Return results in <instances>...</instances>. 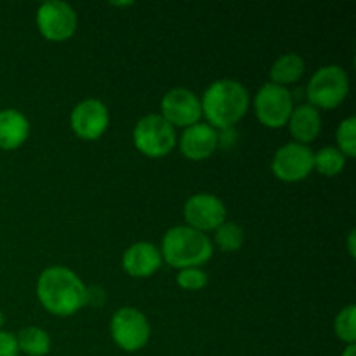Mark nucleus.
I'll return each instance as SVG.
<instances>
[{
  "label": "nucleus",
  "instance_id": "nucleus-9",
  "mask_svg": "<svg viewBox=\"0 0 356 356\" xmlns=\"http://www.w3.org/2000/svg\"><path fill=\"white\" fill-rule=\"evenodd\" d=\"M76 13L68 2L47 0L37 10V26L47 40L61 42L76 30Z\"/></svg>",
  "mask_w": 356,
  "mask_h": 356
},
{
  "label": "nucleus",
  "instance_id": "nucleus-10",
  "mask_svg": "<svg viewBox=\"0 0 356 356\" xmlns=\"http://www.w3.org/2000/svg\"><path fill=\"white\" fill-rule=\"evenodd\" d=\"M184 219L190 228L198 232H214L226 221V205L212 193H195L184 202Z\"/></svg>",
  "mask_w": 356,
  "mask_h": 356
},
{
  "label": "nucleus",
  "instance_id": "nucleus-12",
  "mask_svg": "<svg viewBox=\"0 0 356 356\" xmlns=\"http://www.w3.org/2000/svg\"><path fill=\"white\" fill-rule=\"evenodd\" d=\"M70 122H72L73 132L79 138L92 141V139L101 138L103 132L106 131L108 124H110V111L103 101L96 99V97H87L75 104Z\"/></svg>",
  "mask_w": 356,
  "mask_h": 356
},
{
  "label": "nucleus",
  "instance_id": "nucleus-2",
  "mask_svg": "<svg viewBox=\"0 0 356 356\" xmlns=\"http://www.w3.org/2000/svg\"><path fill=\"white\" fill-rule=\"evenodd\" d=\"M202 103V115H205L209 125L218 129L233 127L249 108V90L233 79H221L212 82L205 89Z\"/></svg>",
  "mask_w": 356,
  "mask_h": 356
},
{
  "label": "nucleus",
  "instance_id": "nucleus-26",
  "mask_svg": "<svg viewBox=\"0 0 356 356\" xmlns=\"http://www.w3.org/2000/svg\"><path fill=\"white\" fill-rule=\"evenodd\" d=\"M341 356H356V346L355 344H348L346 350L343 351V355Z\"/></svg>",
  "mask_w": 356,
  "mask_h": 356
},
{
  "label": "nucleus",
  "instance_id": "nucleus-5",
  "mask_svg": "<svg viewBox=\"0 0 356 356\" xmlns=\"http://www.w3.org/2000/svg\"><path fill=\"white\" fill-rule=\"evenodd\" d=\"M134 145L146 156H165L176 146V129L162 115L149 113L136 124Z\"/></svg>",
  "mask_w": 356,
  "mask_h": 356
},
{
  "label": "nucleus",
  "instance_id": "nucleus-3",
  "mask_svg": "<svg viewBox=\"0 0 356 356\" xmlns=\"http://www.w3.org/2000/svg\"><path fill=\"white\" fill-rule=\"evenodd\" d=\"M214 247L211 238L186 225L167 229L162 238V259L177 270L200 268L212 257Z\"/></svg>",
  "mask_w": 356,
  "mask_h": 356
},
{
  "label": "nucleus",
  "instance_id": "nucleus-8",
  "mask_svg": "<svg viewBox=\"0 0 356 356\" xmlns=\"http://www.w3.org/2000/svg\"><path fill=\"white\" fill-rule=\"evenodd\" d=\"M313 149L301 143H287L277 149L271 160V170L285 183H298L309 176L313 170Z\"/></svg>",
  "mask_w": 356,
  "mask_h": 356
},
{
  "label": "nucleus",
  "instance_id": "nucleus-4",
  "mask_svg": "<svg viewBox=\"0 0 356 356\" xmlns=\"http://www.w3.org/2000/svg\"><path fill=\"white\" fill-rule=\"evenodd\" d=\"M350 92V79L339 65L322 66L309 79L306 94L312 106L315 108H336L346 99Z\"/></svg>",
  "mask_w": 356,
  "mask_h": 356
},
{
  "label": "nucleus",
  "instance_id": "nucleus-13",
  "mask_svg": "<svg viewBox=\"0 0 356 356\" xmlns=\"http://www.w3.org/2000/svg\"><path fill=\"white\" fill-rule=\"evenodd\" d=\"M162 264V254L152 242H136L125 249L122 256V266L131 277H152Z\"/></svg>",
  "mask_w": 356,
  "mask_h": 356
},
{
  "label": "nucleus",
  "instance_id": "nucleus-19",
  "mask_svg": "<svg viewBox=\"0 0 356 356\" xmlns=\"http://www.w3.org/2000/svg\"><path fill=\"white\" fill-rule=\"evenodd\" d=\"M346 165V156L336 146H323L313 156V169L323 176H336Z\"/></svg>",
  "mask_w": 356,
  "mask_h": 356
},
{
  "label": "nucleus",
  "instance_id": "nucleus-15",
  "mask_svg": "<svg viewBox=\"0 0 356 356\" xmlns=\"http://www.w3.org/2000/svg\"><path fill=\"white\" fill-rule=\"evenodd\" d=\"M289 129H291L292 138L296 143L308 145L318 138L322 131V117H320L318 108L312 104H299L292 110L291 118H289Z\"/></svg>",
  "mask_w": 356,
  "mask_h": 356
},
{
  "label": "nucleus",
  "instance_id": "nucleus-14",
  "mask_svg": "<svg viewBox=\"0 0 356 356\" xmlns=\"http://www.w3.org/2000/svg\"><path fill=\"white\" fill-rule=\"evenodd\" d=\"M179 148L186 159L204 160L218 148V131L212 125L197 122L184 129L179 139Z\"/></svg>",
  "mask_w": 356,
  "mask_h": 356
},
{
  "label": "nucleus",
  "instance_id": "nucleus-7",
  "mask_svg": "<svg viewBox=\"0 0 356 356\" xmlns=\"http://www.w3.org/2000/svg\"><path fill=\"white\" fill-rule=\"evenodd\" d=\"M254 110L261 124L266 127H284L294 110L292 92L287 87L266 82L254 97Z\"/></svg>",
  "mask_w": 356,
  "mask_h": 356
},
{
  "label": "nucleus",
  "instance_id": "nucleus-24",
  "mask_svg": "<svg viewBox=\"0 0 356 356\" xmlns=\"http://www.w3.org/2000/svg\"><path fill=\"white\" fill-rule=\"evenodd\" d=\"M0 356H19L16 334L0 330Z\"/></svg>",
  "mask_w": 356,
  "mask_h": 356
},
{
  "label": "nucleus",
  "instance_id": "nucleus-20",
  "mask_svg": "<svg viewBox=\"0 0 356 356\" xmlns=\"http://www.w3.org/2000/svg\"><path fill=\"white\" fill-rule=\"evenodd\" d=\"M214 232V242L222 252H235L243 245V240H245L242 226L233 221H225Z\"/></svg>",
  "mask_w": 356,
  "mask_h": 356
},
{
  "label": "nucleus",
  "instance_id": "nucleus-18",
  "mask_svg": "<svg viewBox=\"0 0 356 356\" xmlns=\"http://www.w3.org/2000/svg\"><path fill=\"white\" fill-rule=\"evenodd\" d=\"M17 348L28 356H45L51 351V337L40 327H24L16 334Z\"/></svg>",
  "mask_w": 356,
  "mask_h": 356
},
{
  "label": "nucleus",
  "instance_id": "nucleus-1",
  "mask_svg": "<svg viewBox=\"0 0 356 356\" xmlns=\"http://www.w3.org/2000/svg\"><path fill=\"white\" fill-rule=\"evenodd\" d=\"M37 298L52 315L70 316L86 306L87 287L65 266L45 268L37 280Z\"/></svg>",
  "mask_w": 356,
  "mask_h": 356
},
{
  "label": "nucleus",
  "instance_id": "nucleus-22",
  "mask_svg": "<svg viewBox=\"0 0 356 356\" xmlns=\"http://www.w3.org/2000/svg\"><path fill=\"white\" fill-rule=\"evenodd\" d=\"M337 149L344 156L356 155V118L348 117L339 124L336 131Z\"/></svg>",
  "mask_w": 356,
  "mask_h": 356
},
{
  "label": "nucleus",
  "instance_id": "nucleus-27",
  "mask_svg": "<svg viewBox=\"0 0 356 356\" xmlns=\"http://www.w3.org/2000/svg\"><path fill=\"white\" fill-rule=\"evenodd\" d=\"M2 325H3V313L0 312V327H2Z\"/></svg>",
  "mask_w": 356,
  "mask_h": 356
},
{
  "label": "nucleus",
  "instance_id": "nucleus-17",
  "mask_svg": "<svg viewBox=\"0 0 356 356\" xmlns=\"http://www.w3.org/2000/svg\"><path fill=\"white\" fill-rule=\"evenodd\" d=\"M305 70L306 65L302 56L296 54V52H287V54L278 56L273 65H271V82L277 83V86L287 87L291 83L298 82L305 75Z\"/></svg>",
  "mask_w": 356,
  "mask_h": 356
},
{
  "label": "nucleus",
  "instance_id": "nucleus-25",
  "mask_svg": "<svg viewBox=\"0 0 356 356\" xmlns=\"http://www.w3.org/2000/svg\"><path fill=\"white\" fill-rule=\"evenodd\" d=\"M355 235H356L355 229H351L350 235H348V245H350V254H351V256H355Z\"/></svg>",
  "mask_w": 356,
  "mask_h": 356
},
{
  "label": "nucleus",
  "instance_id": "nucleus-21",
  "mask_svg": "<svg viewBox=\"0 0 356 356\" xmlns=\"http://www.w3.org/2000/svg\"><path fill=\"white\" fill-rule=\"evenodd\" d=\"M334 330L337 337L348 344H355L356 341V308L355 305H348L341 309L334 322Z\"/></svg>",
  "mask_w": 356,
  "mask_h": 356
},
{
  "label": "nucleus",
  "instance_id": "nucleus-6",
  "mask_svg": "<svg viewBox=\"0 0 356 356\" xmlns=\"http://www.w3.org/2000/svg\"><path fill=\"white\" fill-rule=\"evenodd\" d=\"M110 332L118 348L132 353L148 344L152 327L145 313L132 306H124L111 316Z\"/></svg>",
  "mask_w": 356,
  "mask_h": 356
},
{
  "label": "nucleus",
  "instance_id": "nucleus-11",
  "mask_svg": "<svg viewBox=\"0 0 356 356\" xmlns=\"http://www.w3.org/2000/svg\"><path fill=\"white\" fill-rule=\"evenodd\" d=\"M162 117L169 122L172 127H190L197 124L202 117L200 97L193 90L186 87H174L160 103Z\"/></svg>",
  "mask_w": 356,
  "mask_h": 356
},
{
  "label": "nucleus",
  "instance_id": "nucleus-16",
  "mask_svg": "<svg viewBox=\"0 0 356 356\" xmlns=\"http://www.w3.org/2000/svg\"><path fill=\"white\" fill-rule=\"evenodd\" d=\"M30 134V122L14 108L0 110V148L14 149L23 145Z\"/></svg>",
  "mask_w": 356,
  "mask_h": 356
},
{
  "label": "nucleus",
  "instance_id": "nucleus-23",
  "mask_svg": "<svg viewBox=\"0 0 356 356\" xmlns=\"http://www.w3.org/2000/svg\"><path fill=\"white\" fill-rule=\"evenodd\" d=\"M177 285L186 291H200L207 285L209 277L202 268H184L177 273Z\"/></svg>",
  "mask_w": 356,
  "mask_h": 356
}]
</instances>
